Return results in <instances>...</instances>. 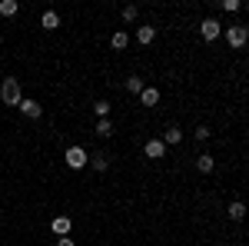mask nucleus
Here are the masks:
<instances>
[{
	"label": "nucleus",
	"mask_w": 249,
	"mask_h": 246,
	"mask_svg": "<svg viewBox=\"0 0 249 246\" xmlns=\"http://www.w3.org/2000/svg\"><path fill=\"white\" fill-rule=\"evenodd\" d=\"M223 10H226V14H236V10H239V0H223Z\"/></svg>",
	"instance_id": "obj_22"
},
{
	"label": "nucleus",
	"mask_w": 249,
	"mask_h": 246,
	"mask_svg": "<svg viewBox=\"0 0 249 246\" xmlns=\"http://www.w3.org/2000/svg\"><path fill=\"white\" fill-rule=\"evenodd\" d=\"M0 100H3L7 107H20V100H23V90H20V80H17V76L3 80V87H0Z\"/></svg>",
	"instance_id": "obj_1"
},
{
	"label": "nucleus",
	"mask_w": 249,
	"mask_h": 246,
	"mask_svg": "<svg viewBox=\"0 0 249 246\" xmlns=\"http://www.w3.org/2000/svg\"><path fill=\"white\" fill-rule=\"evenodd\" d=\"M140 100H143V107H156V103H160V90H156V87H143Z\"/></svg>",
	"instance_id": "obj_11"
},
{
	"label": "nucleus",
	"mask_w": 249,
	"mask_h": 246,
	"mask_svg": "<svg viewBox=\"0 0 249 246\" xmlns=\"http://www.w3.org/2000/svg\"><path fill=\"white\" fill-rule=\"evenodd\" d=\"M110 47H113V50H126V47H130V34H126V30H116L113 37H110Z\"/></svg>",
	"instance_id": "obj_10"
},
{
	"label": "nucleus",
	"mask_w": 249,
	"mask_h": 246,
	"mask_svg": "<svg viewBox=\"0 0 249 246\" xmlns=\"http://www.w3.org/2000/svg\"><path fill=\"white\" fill-rule=\"evenodd\" d=\"M143 153H146V160H163V156H166V143H163V140H146Z\"/></svg>",
	"instance_id": "obj_5"
},
{
	"label": "nucleus",
	"mask_w": 249,
	"mask_h": 246,
	"mask_svg": "<svg viewBox=\"0 0 249 246\" xmlns=\"http://www.w3.org/2000/svg\"><path fill=\"white\" fill-rule=\"evenodd\" d=\"M199 34H203V40H216L219 34H223V23L216 17H206L203 23H199Z\"/></svg>",
	"instance_id": "obj_4"
},
{
	"label": "nucleus",
	"mask_w": 249,
	"mask_h": 246,
	"mask_svg": "<svg viewBox=\"0 0 249 246\" xmlns=\"http://www.w3.org/2000/svg\"><path fill=\"white\" fill-rule=\"evenodd\" d=\"M136 40H140L143 47H146V43H153V40H156V27H153V23H143V27L136 30Z\"/></svg>",
	"instance_id": "obj_8"
},
{
	"label": "nucleus",
	"mask_w": 249,
	"mask_h": 246,
	"mask_svg": "<svg viewBox=\"0 0 249 246\" xmlns=\"http://www.w3.org/2000/svg\"><path fill=\"white\" fill-rule=\"evenodd\" d=\"M123 87H126V94H143V80H140V76H126V83H123Z\"/></svg>",
	"instance_id": "obj_17"
},
{
	"label": "nucleus",
	"mask_w": 249,
	"mask_h": 246,
	"mask_svg": "<svg viewBox=\"0 0 249 246\" xmlns=\"http://www.w3.org/2000/svg\"><path fill=\"white\" fill-rule=\"evenodd\" d=\"M246 14H249V7H246Z\"/></svg>",
	"instance_id": "obj_24"
},
{
	"label": "nucleus",
	"mask_w": 249,
	"mask_h": 246,
	"mask_svg": "<svg viewBox=\"0 0 249 246\" xmlns=\"http://www.w3.org/2000/svg\"><path fill=\"white\" fill-rule=\"evenodd\" d=\"M136 14H140L136 7H123V14H120V17H123V20H126V23H130V20H136Z\"/></svg>",
	"instance_id": "obj_21"
},
{
	"label": "nucleus",
	"mask_w": 249,
	"mask_h": 246,
	"mask_svg": "<svg viewBox=\"0 0 249 246\" xmlns=\"http://www.w3.org/2000/svg\"><path fill=\"white\" fill-rule=\"evenodd\" d=\"M40 23H43V30H57V27H60V14H53V10H47V14L40 17Z\"/></svg>",
	"instance_id": "obj_15"
},
{
	"label": "nucleus",
	"mask_w": 249,
	"mask_h": 246,
	"mask_svg": "<svg viewBox=\"0 0 249 246\" xmlns=\"http://www.w3.org/2000/svg\"><path fill=\"white\" fill-rule=\"evenodd\" d=\"M20 3L17 0H0V17H17Z\"/></svg>",
	"instance_id": "obj_14"
},
{
	"label": "nucleus",
	"mask_w": 249,
	"mask_h": 246,
	"mask_svg": "<svg viewBox=\"0 0 249 246\" xmlns=\"http://www.w3.org/2000/svg\"><path fill=\"white\" fill-rule=\"evenodd\" d=\"M20 114L23 116H30V120H37L40 114H43V107H40L37 100H30V96H23V100H20V107H17Z\"/></svg>",
	"instance_id": "obj_6"
},
{
	"label": "nucleus",
	"mask_w": 249,
	"mask_h": 246,
	"mask_svg": "<svg viewBox=\"0 0 249 246\" xmlns=\"http://www.w3.org/2000/svg\"><path fill=\"white\" fill-rule=\"evenodd\" d=\"M57 246H73V240H70V236H60V240H57Z\"/></svg>",
	"instance_id": "obj_23"
},
{
	"label": "nucleus",
	"mask_w": 249,
	"mask_h": 246,
	"mask_svg": "<svg viewBox=\"0 0 249 246\" xmlns=\"http://www.w3.org/2000/svg\"><path fill=\"white\" fill-rule=\"evenodd\" d=\"M93 114L100 116V120H110V103H107V100H96V103H93Z\"/></svg>",
	"instance_id": "obj_18"
},
{
	"label": "nucleus",
	"mask_w": 249,
	"mask_h": 246,
	"mask_svg": "<svg viewBox=\"0 0 249 246\" xmlns=\"http://www.w3.org/2000/svg\"><path fill=\"white\" fill-rule=\"evenodd\" d=\"M226 216L236 220V223H239V220H246V203H243V200H232L230 209H226Z\"/></svg>",
	"instance_id": "obj_9"
},
{
	"label": "nucleus",
	"mask_w": 249,
	"mask_h": 246,
	"mask_svg": "<svg viewBox=\"0 0 249 246\" xmlns=\"http://www.w3.org/2000/svg\"><path fill=\"white\" fill-rule=\"evenodd\" d=\"M113 133V123L110 120H96V136H110Z\"/></svg>",
	"instance_id": "obj_19"
},
{
	"label": "nucleus",
	"mask_w": 249,
	"mask_h": 246,
	"mask_svg": "<svg viewBox=\"0 0 249 246\" xmlns=\"http://www.w3.org/2000/svg\"><path fill=\"white\" fill-rule=\"evenodd\" d=\"M226 43H230L232 50H243L249 43V27H239V23L236 27H226Z\"/></svg>",
	"instance_id": "obj_2"
},
{
	"label": "nucleus",
	"mask_w": 249,
	"mask_h": 246,
	"mask_svg": "<svg viewBox=\"0 0 249 246\" xmlns=\"http://www.w3.org/2000/svg\"><path fill=\"white\" fill-rule=\"evenodd\" d=\"M63 160H67V167H70V170H83V167L90 163V153L83 150V147H70V150L63 153Z\"/></svg>",
	"instance_id": "obj_3"
},
{
	"label": "nucleus",
	"mask_w": 249,
	"mask_h": 246,
	"mask_svg": "<svg viewBox=\"0 0 249 246\" xmlns=\"http://www.w3.org/2000/svg\"><path fill=\"white\" fill-rule=\"evenodd\" d=\"M179 140H183V130H179V127H170V130L163 133V143H166V147H176Z\"/></svg>",
	"instance_id": "obj_16"
},
{
	"label": "nucleus",
	"mask_w": 249,
	"mask_h": 246,
	"mask_svg": "<svg viewBox=\"0 0 249 246\" xmlns=\"http://www.w3.org/2000/svg\"><path fill=\"white\" fill-rule=\"evenodd\" d=\"M70 227H73L70 216H53V220H50V229H53L57 236H70Z\"/></svg>",
	"instance_id": "obj_7"
},
{
	"label": "nucleus",
	"mask_w": 249,
	"mask_h": 246,
	"mask_svg": "<svg viewBox=\"0 0 249 246\" xmlns=\"http://www.w3.org/2000/svg\"><path fill=\"white\" fill-rule=\"evenodd\" d=\"M90 167H93L96 173H107V167H110V160H107V153H93V156H90Z\"/></svg>",
	"instance_id": "obj_13"
},
{
	"label": "nucleus",
	"mask_w": 249,
	"mask_h": 246,
	"mask_svg": "<svg viewBox=\"0 0 249 246\" xmlns=\"http://www.w3.org/2000/svg\"><path fill=\"white\" fill-rule=\"evenodd\" d=\"M213 167H216L213 153H203V156H196V170H199V173H213Z\"/></svg>",
	"instance_id": "obj_12"
},
{
	"label": "nucleus",
	"mask_w": 249,
	"mask_h": 246,
	"mask_svg": "<svg viewBox=\"0 0 249 246\" xmlns=\"http://www.w3.org/2000/svg\"><path fill=\"white\" fill-rule=\"evenodd\" d=\"M210 136H213V130L206 127V123H203V127H196V140H203V143H206Z\"/></svg>",
	"instance_id": "obj_20"
}]
</instances>
